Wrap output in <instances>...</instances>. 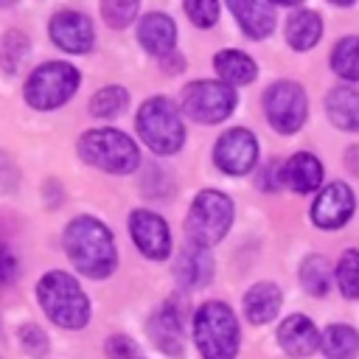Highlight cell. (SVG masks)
Returning a JSON list of instances; mask_svg holds the SVG:
<instances>
[{
	"label": "cell",
	"instance_id": "cell-30",
	"mask_svg": "<svg viewBox=\"0 0 359 359\" xmlns=\"http://www.w3.org/2000/svg\"><path fill=\"white\" fill-rule=\"evenodd\" d=\"M137 6L140 0H101V17L112 28H126L129 22H135Z\"/></svg>",
	"mask_w": 359,
	"mask_h": 359
},
{
	"label": "cell",
	"instance_id": "cell-20",
	"mask_svg": "<svg viewBox=\"0 0 359 359\" xmlns=\"http://www.w3.org/2000/svg\"><path fill=\"white\" fill-rule=\"evenodd\" d=\"M325 112L334 126H339L345 132H359V90L334 87L325 98Z\"/></svg>",
	"mask_w": 359,
	"mask_h": 359
},
{
	"label": "cell",
	"instance_id": "cell-32",
	"mask_svg": "<svg viewBox=\"0 0 359 359\" xmlns=\"http://www.w3.org/2000/svg\"><path fill=\"white\" fill-rule=\"evenodd\" d=\"M20 345H22V351L28 353V356H42L45 351H48V337L42 334V328L39 325H22L20 328Z\"/></svg>",
	"mask_w": 359,
	"mask_h": 359
},
{
	"label": "cell",
	"instance_id": "cell-21",
	"mask_svg": "<svg viewBox=\"0 0 359 359\" xmlns=\"http://www.w3.org/2000/svg\"><path fill=\"white\" fill-rule=\"evenodd\" d=\"M280 300H283V297H280V289H278L275 283H255V286L244 294V314H247L250 323L264 325V323H269V320L278 314Z\"/></svg>",
	"mask_w": 359,
	"mask_h": 359
},
{
	"label": "cell",
	"instance_id": "cell-31",
	"mask_svg": "<svg viewBox=\"0 0 359 359\" xmlns=\"http://www.w3.org/2000/svg\"><path fill=\"white\" fill-rule=\"evenodd\" d=\"M185 14L196 28H210L219 20V0H185Z\"/></svg>",
	"mask_w": 359,
	"mask_h": 359
},
{
	"label": "cell",
	"instance_id": "cell-10",
	"mask_svg": "<svg viewBox=\"0 0 359 359\" xmlns=\"http://www.w3.org/2000/svg\"><path fill=\"white\" fill-rule=\"evenodd\" d=\"M213 163L230 177H241L258 163V140L250 129H227L213 146Z\"/></svg>",
	"mask_w": 359,
	"mask_h": 359
},
{
	"label": "cell",
	"instance_id": "cell-28",
	"mask_svg": "<svg viewBox=\"0 0 359 359\" xmlns=\"http://www.w3.org/2000/svg\"><path fill=\"white\" fill-rule=\"evenodd\" d=\"M31 53V42L22 31H8L0 42V65L6 73H17V67L28 59Z\"/></svg>",
	"mask_w": 359,
	"mask_h": 359
},
{
	"label": "cell",
	"instance_id": "cell-9",
	"mask_svg": "<svg viewBox=\"0 0 359 359\" xmlns=\"http://www.w3.org/2000/svg\"><path fill=\"white\" fill-rule=\"evenodd\" d=\"M264 112L266 121L275 132L292 135L303 126L306 112H309V98L306 90L297 81H275L264 93Z\"/></svg>",
	"mask_w": 359,
	"mask_h": 359
},
{
	"label": "cell",
	"instance_id": "cell-37",
	"mask_svg": "<svg viewBox=\"0 0 359 359\" xmlns=\"http://www.w3.org/2000/svg\"><path fill=\"white\" fill-rule=\"evenodd\" d=\"M331 3H334V6H351L353 0H331Z\"/></svg>",
	"mask_w": 359,
	"mask_h": 359
},
{
	"label": "cell",
	"instance_id": "cell-27",
	"mask_svg": "<svg viewBox=\"0 0 359 359\" xmlns=\"http://www.w3.org/2000/svg\"><path fill=\"white\" fill-rule=\"evenodd\" d=\"M331 67L348 81H359V36H345L331 53Z\"/></svg>",
	"mask_w": 359,
	"mask_h": 359
},
{
	"label": "cell",
	"instance_id": "cell-13",
	"mask_svg": "<svg viewBox=\"0 0 359 359\" xmlns=\"http://www.w3.org/2000/svg\"><path fill=\"white\" fill-rule=\"evenodd\" d=\"M353 208H356L353 191L345 182H331L314 199V205H311V222L317 227L337 230V227H342L353 216Z\"/></svg>",
	"mask_w": 359,
	"mask_h": 359
},
{
	"label": "cell",
	"instance_id": "cell-17",
	"mask_svg": "<svg viewBox=\"0 0 359 359\" xmlns=\"http://www.w3.org/2000/svg\"><path fill=\"white\" fill-rule=\"evenodd\" d=\"M278 342H280V348H283L289 356L303 359V356H311V353L317 351L320 334H317V328H314V323H311L309 317L292 314V317H286V320L280 323V328H278Z\"/></svg>",
	"mask_w": 359,
	"mask_h": 359
},
{
	"label": "cell",
	"instance_id": "cell-1",
	"mask_svg": "<svg viewBox=\"0 0 359 359\" xmlns=\"http://www.w3.org/2000/svg\"><path fill=\"white\" fill-rule=\"evenodd\" d=\"M70 264L87 278H107L115 269L118 252L109 227L93 216H76L62 236Z\"/></svg>",
	"mask_w": 359,
	"mask_h": 359
},
{
	"label": "cell",
	"instance_id": "cell-38",
	"mask_svg": "<svg viewBox=\"0 0 359 359\" xmlns=\"http://www.w3.org/2000/svg\"><path fill=\"white\" fill-rule=\"evenodd\" d=\"M14 3H17V0H0V6H3V8H8V6H14Z\"/></svg>",
	"mask_w": 359,
	"mask_h": 359
},
{
	"label": "cell",
	"instance_id": "cell-26",
	"mask_svg": "<svg viewBox=\"0 0 359 359\" xmlns=\"http://www.w3.org/2000/svg\"><path fill=\"white\" fill-rule=\"evenodd\" d=\"M126 107H129V95H126V90L118 87V84L101 87V90L90 98V104H87L90 115H95V118H118L121 112H126Z\"/></svg>",
	"mask_w": 359,
	"mask_h": 359
},
{
	"label": "cell",
	"instance_id": "cell-24",
	"mask_svg": "<svg viewBox=\"0 0 359 359\" xmlns=\"http://www.w3.org/2000/svg\"><path fill=\"white\" fill-rule=\"evenodd\" d=\"M320 345L328 359H353L359 351V334L351 325H328Z\"/></svg>",
	"mask_w": 359,
	"mask_h": 359
},
{
	"label": "cell",
	"instance_id": "cell-4",
	"mask_svg": "<svg viewBox=\"0 0 359 359\" xmlns=\"http://www.w3.org/2000/svg\"><path fill=\"white\" fill-rule=\"evenodd\" d=\"M194 337L202 359H236L238 353V323L222 300H208L196 309Z\"/></svg>",
	"mask_w": 359,
	"mask_h": 359
},
{
	"label": "cell",
	"instance_id": "cell-12",
	"mask_svg": "<svg viewBox=\"0 0 359 359\" xmlns=\"http://www.w3.org/2000/svg\"><path fill=\"white\" fill-rule=\"evenodd\" d=\"M129 236L135 247L149 258V261H163L171 252V230L163 216L151 210H132L129 216Z\"/></svg>",
	"mask_w": 359,
	"mask_h": 359
},
{
	"label": "cell",
	"instance_id": "cell-23",
	"mask_svg": "<svg viewBox=\"0 0 359 359\" xmlns=\"http://www.w3.org/2000/svg\"><path fill=\"white\" fill-rule=\"evenodd\" d=\"M213 67H216L219 79H222L224 84H230V87H236V84H250V81L255 79V73H258L255 62H252L247 53L233 50V48L219 50V53L213 56Z\"/></svg>",
	"mask_w": 359,
	"mask_h": 359
},
{
	"label": "cell",
	"instance_id": "cell-22",
	"mask_svg": "<svg viewBox=\"0 0 359 359\" xmlns=\"http://www.w3.org/2000/svg\"><path fill=\"white\" fill-rule=\"evenodd\" d=\"M323 34V20L317 11L311 8H300L294 11L289 20H286V42L294 48V50H309L317 45Z\"/></svg>",
	"mask_w": 359,
	"mask_h": 359
},
{
	"label": "cell",
	"instance_id": "cell-25",
	"mask_svg": "<svg viewBox=\"0 0 359 359\" xmlns=\"http://www.w3.org/2000/svg\"><path fill=\"white\" fill-rule=\"evenodd\" d=\"M300 283L309 294L323 297L331 289V266L323 255H309L300 264Z\"/></svg>",
	"mask_w": 359,
	"mask_h": 359
},
{
	"label": "cell",
	"instance_id": "cell-2",
	"mask_svg": "<svg viewBox=\"0 0 359 359\" xmlns=\"http://www.w3.org/2000/svg\"><path fill=\"white\" fill-rule=\"evenodd\" d=\"M36 300L45 314L62 328H84L90 323V300L79 280L67 272H48L36 283Z\"/></svg>",
	"mask_w": 359,
	"mask_h": 359
},
{
	"label": "cell",
	"instance_id": "cell-14",
	"mask_svg": "<svg viewBox=\"0 0 359 359\" xmlns=\"http://www.w3.org/2000/svg\"><path fill=\"white\" fill-rule=\"evenodd\" d=\"M146 331L154 342L157 351H163L165 356L180 359L185 351V339H182V314L180 306L174 300H165L146 323Z\"/></svg>",
	"mask_w": 359,
	"mask_h": 359
},
{
	"label": "cell",
	"instance_id": "cell-7",
	"mask_svg": "<svg viewBox=\"0 0 359 359\" xmlns=\"http://www.w3.org/2000/svg\"><path fill=\"white\" fill-rule=\"evenodd\" d=\"M79 70L67 62H45L39 67L31 70V76L25 79V101L34 109H56L62 104H67V98H73V93L79 90Z\"/></svg>",
	"mask_w": 359,
	"mask_h": 359
},
{
	"label": "cell",
	"instance_id": "cell-18",
	"mask_svg": "<svg viewBox=\"0 0 359 359\" xmlns=\"http://www.w3.org/2000/svg\"><path fill=\"white\" fill-rule=\"evenodd\" d=\"M174 278L185 289H199L208 286L213 278V258L205 247H196L188 241V247L180 250V258L174 264Z\"/></svg>",
	"mask_w": 359,
	"mask_h": 359
},
{
	"label": "cell",
	"instance_id": "cell-8",
	"mask_svg": "<svg viewBox=\"0 0 359 359\" xmlns=\"http://www.w3.org/2000/svg\"><path fill=\"white\" fill-rule=\"evenodd\" d=\"M236 101H238V95L230 84L213 81V79H199L182 90L180 107L196 123H219L236 109Z\"/></svg>",
	"mask_w": 359,
	"mask_h": 359
},
{
	"label": "cell",
	"instance_id": "cell-16",
	"mask_svg": "<svg viewBox=\"0 0 359 359\" xmlns=\"http://www.w3.org/2000/svg\"><path fill=\"white\" fill-rule=\"evenodd\" d=\"M238 28L250 39H264L275 31V6L272 0H227Z\"/></svg>",
	"mask_w": 359,
	"mask_h": 359
},
{
	"label": "cell",
	"instance_id": "cell-6",
	"mask_svg": "<svg viewBox=\"0 0 359 359\" xmlns=\"http://www.w3.org/2000/svg\"><path fill=\"white\" fill-rule=\"evenodd\" d=\"M230 224H233V202L227 194L213 191V188L196 194V199L191 202L188 219H185V233L191 244L208 250L224 238Z\"/></svg>",
	"mask_w": 359,
	"mask_h": 359
},
{
	"label": "cell",
	"instance_id": "cell-33",
	"mask_svg": "<svg viewBox=\"0 0 359 359\" xmlns=\"http://www.w3.org/2000/svg\"><path fill=\"white\" fill-rule=\"evenodd\" d=\"M107 356L109 359H143L140 348L129 337H121V334L107 339Z\"/></svg>",
	"mask_w": 359,
	"mask_h": 359
},
{
	"label": "cell",
	"instance_id": "cell-36",
	"mask_svg": "<svg viewBox=\"0 0 359 359\" xmlns=\"http://www.w3.org/2000/svg\"><path fill=\"white\" fill-rule=\"evenodd\" d=\"M272 3H280V6H297L300 0H272Z\"/></svg>",
	"mask_w": 359,
	"mask_h": 359
},
{
	"label": "cell",
	"instance_id": "cell-35",
	"mask_svg": "<svg viewBox=\"0 0 359 359\" xmlns=\"http://www.w3.org/2000/svg\"><path fill=\"white\" fill-rule=\"evenodd\" d=\"M14 278H17V258L6 244H0V286H8Z\"/></svg>",
	"mask_w": 359,
	"mask_h": 359
},
{
	"label": "cell",
	"instance_id": "cell-19",
	"mask_svg": "<svg viewBox=\"0 0 359 359\" xmlns=\"http://www.w3.org/2000/svg\"><path fill=\"white\" fill-rule=\"evenodd\" d=\"M323 182V165L314 154L300 151L283 163V185H289L294 194H309L320 188Z\"/></svg>",
	"mask_w": 359,
	"mask_h": 359
},
{
	"label": "cell",
	"instance_id": "cell-3",
	"mask_svg": "<svg viewBox=\"0 0 359 359\" xmlns=\"http://www.w3.org/2000/svg\"><path fill=\"white\" fill-rule=\"evenodd\" d=\"M135 129L154 154H174L185 143V123L180 107L165 95H154L140 104Z\"/></svg>",
	"mask_w": 359,
	"mask_h": 359
},
{
	"label": "cell",
	"instance_id": "cell-29",
	"mask_svg": "<svg viewBox=\"0 0 359 359\" xmlns=\"http://www.w3.org/2000/svg\"><path fill=\"white\" fill-rule=\"evenodd\" d=\"M337 283L345 297H353V300L359 297V250L342 252L337 264Z\"/></svg>",
	"mask_w": 359,
	"mask_h": 359
},
{
	"label": "cell",
	"instance_id": "cell-5",
	"mask_svg": "<svg viewBox=\"0 0 359 359\" xmlns=\"http://www.w3.org/2000/svg\"><path fill=\"white\" fill-rule=\"evenodd\" d=\"M79 154L84 163L107 171V174H132L140 163L137 143L121 129H90L79 137Z\"/></svg>",
	"mask_w": 359,
	"mask_h": 359
},
{
	"label": "cell",
	"instance_id": "cell-11",
	"mask_svg": "<svg viewBox=\"0 0 359 359\" xmlns=\"http://www.w3.org/2000/svg\"><path fill=\"white\" fill-rule=\"evenodd\" d=\"M48 34H50V42L67 53H87L95 42V28H93L90 17L76 8L56 11L50 17Z\"/></svg>",
	"mask_w": 359,
	"mask_h": 359
},
{
	"label": "cell",
	"instance_id": "cell-34",
	"mask_svg": "<svg viewBox=\"0 0 359 359\" xmlns=\"http://www.w3.org/2000/svg\"><path fill=\"white\" fill-rule=\"evenodd\" d=\"M283 185V165L280 163H266L264 171L258 174V188L264 191H278Z\"/></svg>",
	"mask_w": 359,
	"mask_h": 359
},
{
	"label": "cell",
	"instance_id": "cell-15",
	"mask_svg": "<svg viewBox=\"0 0 359 359\" xmlns=\"http://www.w3.org/2000/svg\"><path fill=\"white\" fill-rule=\"evenodd\" d=\"M137 42L143 45L146 53H151L157 59L171 56L174 45H177V25H174V20L168 14H163V11L146 14L137 22Z\"/></svg>",
	"mask_w": 359,
	"mask_h": 359
}]
</instances>
